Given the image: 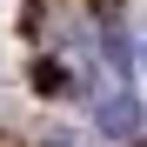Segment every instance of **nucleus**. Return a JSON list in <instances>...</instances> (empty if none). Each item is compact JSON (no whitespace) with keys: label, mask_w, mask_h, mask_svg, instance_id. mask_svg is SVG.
<instances>
[{"label":"nucleus","mask_w":147,"mask_h":147,"mask_svg":"<svg viewBox=\"0 0 147 147\" xmlns=\"http://www.w3.org/2000/svg\"><path fill=\"white\" fill-rule=\"evenodd\" d=\"M34 87H40V94H60V87H67V74H60L54 60H40V67H34Z\"/></svg>","instance_id":"2"},{"label":"nucleus","mask_w":147,"mask_h":147,"mask_svg":"<svg viewBox=\"0 0 147 147\" xmlns=\"http://www.w3.org/2000/svg\"><path fill=\"white\" fill-rule=\"evenodd\" d=\"M47 147H74V140H47Z\"/></svg>","instance_id":"4"},{"label":"nucleus","mask_w":147,"mask_h":147,"mask_svg":"<svg viewBox=\"0 0 147 147\" xmlns=\"http://www.w3.org/2000/svg\"><path fill=\"white\" fill-rule=\"evenodd\" d=\"M107 60H114V67H127V34H120V27H107Z\"/></svg>","instance_id":"3"},{"label":"nucleus","mask_w":147,"mask_h":147,"mask_svg":"<svg viewBox=\"0 0 147 147\" xmlns=\"http://www.w3.org/2000/svg\"><path fill=\"white\" fill-rule=\"evenodd\" d=\"M94 120H100L114 140H127V134H140V100H134V94H100Z\"/></svg>","instance_id":"1"}]
</instances>
